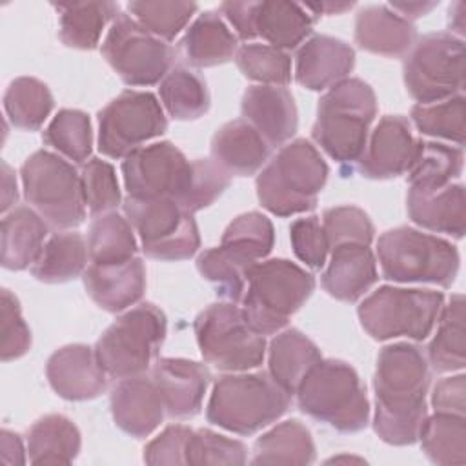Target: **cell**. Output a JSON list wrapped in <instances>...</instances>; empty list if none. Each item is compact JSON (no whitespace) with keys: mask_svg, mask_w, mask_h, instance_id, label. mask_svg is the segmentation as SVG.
Masks as SVG:
<instances>
[{"mask_svg":"<svg viewBox=\"0 0 466 466\" xmlns=\"http://www.w3.org/2000/svg\"><path fill=\"white\" fill-rule=\"evenodd\" d=\"M430 380V364L419 346L395 342L379 351L373 375V430L380 441L391 446H408L419 441L428 417Z\"/></svg>","mask_w":466,"mask_h":466,"instance_id":"cell-1","label":"cell"},{"mask_svg":"<svg viewBox=\"0 0 466 466\" xmlns=\"http://www.w3.org/2000/svg\"><path fill=\"white\" fill-rule=\"evenodd\" d=\"M377 116V96L360 78H346L329 87L317 104L311 137L340 166L360 160Z\"/></svg>","mask_w":466,"mask_h":466,"instance_id":"cell-2","label":"cell"},{"mask_svg":"<svg viewBox=\"0 0 466 466\" xmlns=\"http://www.w3.org/2000/svg\"><path fill=\"white\" fill-rule=\"evenodd\" d=\"M329 167L306 138L284 144L257 175V198L277 217L311 211L328 182Z\"/></svg>","mask_w":466,"mask_h":466,"instance_id":"cell-3","label":"cell"},{"mask_svg":"<svg viewBox=\"0 0 466 466\" xmlns=\"http://www.w3.org/2000/svg\"><path fill=\"white\" fill-rule=\"evenodd\" d=\"M291 404V395L269 375L231 373L213 384L208 400V422L238 435H253L280 419Z\"/></svg>","mask_w":466,"mask_h":466,"instance_id":"cell-4","label":"cell"},{"mask_svg":"<svg viewBox=\"0 0 466 466\" xmlns=\"http://www.w3.org/2000/svg\"><path fill=\"white\" fill-rule=\"evenodd\" d=\"M299 410L340 433L368 426L366 386L353 366L339 359H320L295 391Z\"/></svg>","mask_w":466,"mask_h":466,"instance_id":"cell-5","label":"cell"},{"mask_svg":"<svg viewBox=\"0 0 466 466\" xmlns=\"http://www.w3.org/2000/svg\"><path fill=\"white\" fill-rule=\"evenodd\" d=\"M315 291V277L288 258L257 262L242 297V311L260 335L280 331Z\"/></svg>","mask_w":466,"mask_h":466,"instance_id":"cell-6","label":"cell"},{"mask_svg":"<svg viewBox=\"0 0 466 466\" xmlns=\"http://www.w3.org/2000/svg\"><path fill=\"white\" fill-rule=\"evenodd\" d=\"M382 277L393 282L437 284L450 288L459 273L457 248L435 235L410 226L384 231L377 240Z\"/></svg>","mask_w":466,"mask_h":466,"instance_id":"cell-7","label":"cell"},{"mask_svg":"<svg viewBox=\"0 0 466 466\" xmlns=\"http://www.w3.org/2000/svg\"><path fill=\"white\" fill-rule=\"evenodd\" d=\"M167 331V319L160 308L142 302L107 326L95 344L104 371L113 379L144 375L158 359Z\"/></svg>","mask_w":466,"mask_h":466,"instance_id":"cell-8","label":"cell"},{"mask_svg":"<svg viewBox=\"0 0 466 466\" xmlns=\"http://www.w3.org/2000/svg\"><path fill=\"white\" fill-rule=\"evenodd\" d=\"M27 204L53 228H76L86 218L82 180L76 167L53 151H35L20 167Z\"/></svg>","mask_w":466,"mask_h":466,"instance_id":"cell-9","label":"cell"},{"mask_svg":"<svg viewBox=\"0 0 466 466\" xmlns=\"http://www.w3.org/2000/svg\"><path fill=\"white\" fill-rule=\"evenodd\" d=\"M442 306L441 291L380 286L359 304L357 315L364 331L375 340L395 337L424 340L433 331Z\"/></svg>","mask_w":466,"mask_h":466,"instance_id":"cell-10","label":"cell"},{"mask_svg":"<svg viewBox=\"0 0 466 466\" xmlns=\"http://www.w3.org/2000/svg\"><path fill=\"white\" fill-rule=\"evenodd\" d=\"M202 359L218 371H248L262 364L266 339L255 331L235 302H215L193 320Z\"/></svg>","mask_w":466,"mask_h":466,"instance_id":"cell-11","label":"cell"},{"mask_svg":"<svg viewBox=\"0 0 466 466\" xmlns=\"http://www.w3.org/2000/svg\"><path fill=\"white\" fill-rule=\"evenodd\" d=\"M402 78L417 104H435L462 95L464 40L446 31L422 35L404 56Z\"/></svg>","mask_w":466,"mask_h":466,"instance_id":"cell-12","label":"cell"},{"mask_svg":"<svg viewBox=\"0 0 466 466\" xmlns=\"http://www.w3.org/2000/svg\"><path fill=\"white\" fill-rule=\"evenodd\" d=\"M124 213L140 237L142 251L155 260H186L200 248L193 213L169 197L124 200Z\"/></svg>","mask_w":466,"mask_h":466,"instance_id":"cell-13","label":"cell"},{"mask_svg":"<svg viewBox=\"0 0 466 466\" xmlns=\"http://www.w3.org/2000/svg\"><path fill=\"white\" fill-rule=\"evenodd\" d=\"M100 51L124 84L140 87L162 82L175 60V49L167 42L122 11L111 22Z\"/></svg>","mask_w":466,"mask_h":466,"instance_id":"cell-14","label":"cell"},{"mask_svg":"<svg viewBox=\"0 0 466 466\" xmlns=\"http://www.w3.org/2000/svg\"><path fill=\"white\" fill-rule=\"evenodd\" d=\"M167 129V118L149 91L126 89L98 111V151L109 158H126Z\"/></svg>","mask_w":466,"mask_h":466,"instance_id":"cell-15","label":"cell"},{"mask_svg":"<svg viewBox=\"0 0 466 466\" xmlns=\"http://www.w3.org/2000/svg\"><path fill=\"white\" fill-rule=\"evenodd\" d=\"M218 11L233 25L237 38L253 40L262 36L268 46L282 51L302 44L317 22L304 4L295 2H222Z\"/></svg>","mask_w":466,"mask_h":466,"instance_id":"cell-16","label":"cell"},{"mask_svg":"<svg viewBox=\"0 0 466 466\" xmlns=\"http://www.w3.org/2000/svg\"><path fill=\"white\" fill-rule=\"evenodd\" d=\"M191 160L167 140L142 146L122 160V177L127 197L177 200L186 187Z\"/></svg>","mask_w":466,"mask_h":466,"instance_id":"cell-17","label":"cell"},{"mask_svg":"<svg viewBox=\"0 0 466 466\" xmlns=\"http://www.w3.org/2000/svg\"><path fill=\"white\" fill-rule=\"evenodd\" d=\"M417 140L411 124L402 115H386L379 120L366 149L357 162L359 173L371 180H386L404 175L413 160Z\"/></svg>","mask_w":466,"mask_h":466,"instance_id":"cell-18","label":"cell"},{"mask_svg":"<svg viewBox=\"0 0 466 466\" xmlns=\"http://www.w3.org/2000/svg\"><path fill=\"white\" fill-rule=\"evenodd\" d=\"M151 379L160 393L166 413L171 419H191L202 408L211 371L197 360L162 357L155 360Z\"/></svg>","mask_w":466,"mask_h":466,"instance_id":"cell-19","label":"cell"},{"mask_svg":"<svg viewBox=\"0 0 466 466\" xmlns=\"http://www.w3.org/2000/svg\"><path fill=\"white\" fill-rule=\"evenodd\" d=\"M46 377L53 391L66 400H91L107 390V373L95 348L87 344H67L56 350L47 359Z\"/></svg>","mask_w":466,"mask_h":466,"instance_id":"cell-20","label":"cell"},{"mask_svg":"<svg viewBox=\"0 0 466 466\" xmlns=\"http://www.w3.org/2000/svg\"><path fill=\"white\" fill-rule=\"evenodd\" d=\"M240 113L271 147H282L299 127L295 98L282 86H249L242 95Z\"/></svg>","mask_w":466,"mask_h":466,"instance_id":"cell-21","label":"cell"},{"mask_svg":"<svg viewBox=\"0 0 466 466\" xmlns=\"http://www.w3.org/2000/svg\"><path fill=\"white\" fill-rule=\"evenodd\" d=\"M109 406L116 428L135 439L151 435L166 415L160 393L146 375L120 379L111 390Z\"/></svg>","mask_w":466,"mask_h":466,"instance_id":"cell-22","label":"cell"},{"mask_svg":"<svg viewBox=\"0 0 466 466\" xmlns=\"http://www.w3.org/2000/svg\"><path fill=\"white\" fill-rule=\"evenodd\" d=\"M355 66V49L340 38L315 35L295 55V80L309 89L322 91L346 80Z\"/></svg>","mask_w":466,"mask_h":466,"instance_id":"cell-23","label":"cell"},{"mask_svg":"<svg viewBox=\"0 0 466 466\" xmlns=\"http://www.w3.org/2000/svg\"><path fill=\"white\" fill-rule=\"evenodd\" d=\"M91 300L109 313L135 306L146 291V266L142 258L118 264H89L82 275Z\"/></svg>","mask_w":466,"mask_h":466,"instance_id":"cell-24","label":"cell"},{"mask_svg":"<svg viewBox=\"0 0 466 466\" xmlns=\"http://www.w3.org/2000/svg\"><path fill=\"white\" fill-rule=\"evenodd\" d=\"M353 38L364 51L399 58L413 47L417 29L390 5L373 4L357 11Z\"/></svg>","mask_w":466,"mask_h":466,"instance_id":"cell-25","label":"cell"},{"mask_svg":"<svg viewBox=\"0 0 466 466\" xmlns=\"http://www.w3.org/2000/svg\"><path fill=\"white\" fill-rule=\"evenodd\" d=\"M271 146L244 120L235 118L220 126L211 137V160L229 177L255 175L269 158Z\"/></svg>","mask_w":466,"mask_h":466,"instance_id":"cell-26","label":"cell"},{"mask_svg":"<svg viewBox=\"0 0 466 466\" xmlns=\"http://www.w3.org/2000/svg\"><path fill=\"white\" fill-rule=\"evenodd\" d=\"M406 208L410 218L430 231L462 238L466 231L464 186L446 184L435 189H408Z\"/></svg>","mask_w":466,"mask_h":466,"instance_id":"cell-27","label":"cell"},{"mask_svg":"<svg viewBox=\"0 0 466 466\" xmlns=\"http://www.w3.org/2000/svg\"><path fill=\"white\" fill-rule=\"evenodd\" d=\"M331 251L320 282L326 293L342 302H357L377 280V258L370 246L342 244Z\"/></svg>","mask_w":466,"mask_h":466,"instance_id":"cell-28","label":"cell"},{"mask_svg":"<svg viewBox=\"0 0 466 466\" xmlns=\"http://www.w3.org/2000/svg\"><path fill=\"white\" fill-rule=\"evenodd\" d=\"M238 49V38L218 11L200 13L178 42L180 58L191 67H213L229 62Z\"/></svg>","mask_w":466,"mask_h":466,"instance_id":"cell-29","label":"cell"},{"mask_svg":"<svg viewBox=\"0 0 466 466\" xmlns=\"http://www.w3.org/2000/svg\"><path fill=\"white\" fill-rule=\"evenodd\" d=\"M49 224L29 206H15L2 218V266L22 271L36 260L44 248Z\"/></svg>","mask_w":466,"mask_h":466,"instance_id":"cell-30","label":"cell"},{"mask_svg":"<svg viewBox=\"0 0 466 466\" xmlns=\"http://www.w3.org/2000/svg\"><path fill=\"white\" fill-rule=\"evenodd\" d=\"M322 359L317 344L297 328L277 333L268 350L269 375L289 393L295 395L311 368Z\"/></svg>","mask_w":466,"mask_h":466,"instance_id":"cell-31","label":"cell"},{"mask_svg":"<svg viewBox=\"0 0 466 466\" xmlns=\"http://www.w3.org/2000/svg\"><path fill=\"white\" fill-rule=\"evenodd\" d=\"M80 446L76 424L60 413L40 417L27 431V461L31 464H71L78 457Z\"/></svg>","mask_w":466,"mask_h":466,"instance_id":"cell-32","label":"cell"},{"mask_svg":"<svg viewBox=\"0 0 466 466\" xmlns=\"http://www.w3.org/2000/svg\"><path fill=\"white\" fill-rule=\"evenodd\" d=\"M58 16V36L64 46L91 51L100 44L104 27L113 22L120 7L115 2H73L55 5Z\"/></svg>","mask_w":466,"mask_h":466,"instance_id":"cell-33","label":"cell"},{"mask_svg":"<svg viewBox=\"0 0 466 466\" xmlns=\"http://www.w3.org/2000/svg\"><path fill=\"white\" fill-rule=\"evenodd\" d=\"M87 242L76 231H60L47 238L31 266V275L46 284L69 282L86 271Z\"/></svg>","mask_w":466,"mask_h":466,"instance_id":"cell-34","label":"cell"},{"mask_svg":"<svg viewBox=\"0 0 466 466\" xmlns=\"http://www.w3.org/2000/svg\"><path fill=\"white\" fill-rule=\"evenodd\" d=\"M464 297L451 295L437 319V331L426 348V360L435 373L461 371L466 364Z\"/></svg>","mask_w":466,"mask_h":466,"instance_id":"cell-35","label":"cell"},{"mask_svg":"<svg viewBox=\"0 0 466 466\" xmlns=\"http://www.w3.org/2000/svg\"><path fill=\"white\" fill-rule=\"evenodd\" d=\"M315 442L311 431L297 419L284 420L262 433L253 444L251 464H311Z\"/></svg>","mask_w":466,"mask_h":466,"instance_id":"cell-36","label":"cell"},{"mask_svg":"<svg viewBox=\"0 0 466 466\" xmlns=\"http://www.w3.org/2000/svg\"><path fill=\"white\" fill-rule=\"evenodd\" d=\"M464 153L459 146L417 140L406 182L413 189H435L450 184L462 173Z\"/></svg>","mask_w":466,"mask_h":466,"instance_id":"cell-37","label":"cell"},{"mask_svg":"<svg viewBox=\"0 0 466 466\" xmlns=\"http://www.w3.org/2000/svg\"><path fill=\"white\" fill-rule=\"evenodd\" d=\"M420 448L433 464H466V419L464 415L439 413L426 417L420 433Z\"/></svg>","mask_w":466,"mask_h":466,"instance_id":"cell-38","label":"cell"},{"mask_svg":"<svg viewBox=\"0 0 466 466\" xmlns=\"http://www.w3.org/2000/svg\"><path fill=\"white\" fill-rule=\"evenodd\" d=\"M162 106L175 120H197L209 109L206 80L186 66H173L158 87Z\"/></svg>","mask_w":466,"mask_h":466,"instance_id":"cell-39","label":"cell"},{"mask_svg":"<svg viewBox=\"0 0 466 466\" xmlns=\"http://www.w3.org/2000/svg\"><path fill=\"white\" fill-rule=\"evenodd\" d=\"M53 106L55 98L47 84L35 76L15 78L4 93L5 116L18 129H40L53 111Z\"/></svg>","mask_w":466,"mask_h":466,"instance_id":"cell-40","label":"cell"},{"mask_svg":"<svg viewBox=\"0 0 466 466\" xmlns=\"http://www.w3.org/2000/svg\"><path fill=\"white\" fill-rule=\"evenodd\" d=\"M87 251L93 264H118L131 260L138 251L133 226L115 211L95 217L89 224Z\"/></svg>","mask_w":466,"mask_h":466,"instance_id":"cell-41","label":"cell"},{"mask_svg":"<svg viewBox=\"0 0 466 466\" xmlns=\"http://www.w3.org/2000/svg\"><path fill=\"white\" fill-rule=\"evenodd\" d=\"M253 266L255 262L224 246L209 248L197 257L198 273L215 288L217 295L228 302H237L244 297Z\"/></svg>","mask_w":466,"mask_h":466,"instance_id":"cell-42","label":"cell"},{"mask_svg":"<svg viewBox=\"0 0 466 466\" xmlns=\"http://www.w3.org/2000/svg\"><path fill=\"white\" fill-rule=\"evenodd\" d=\"M42 140L67 160L76 164L87 162L93 151L89 115L80 109H60L44 129Z\"/></svg>","mask_w":466,"mask_h":466,"instance_id":"cell-43","label":"cell"},{"mask_svg":"<svg viewBox=\"0 0 466 466\" xmlns=\"http://www.w3.org/2000/svg\"><path fill=\"white\" fill-rule=\"evenodd\" d=\"M273 244V224L266 215L258 211H248L233 218L220 238V246L255 264L271 253Z\"/></svg>","mask_w":466,"mask_h":466,"instance_id":"cell-44","label":"cell"},{"mask_svg":"<svg viewBox=\"0 0 466 466\" xmlns=\"http://www.w3.org/2000/svg\"><path fill=\"white\" fill-rule=\"evenodd\" d=\"M410 116L415 127L422 135L455 142L459 147L464 146V137H466L464 95H455L448 100L435 102V104H415L411 107Z\"/></svg>","mask_w":466,"mask_h":466,"instance_id":"cell-45","label":"cell"},{"mask_svg":"<svg viewBox=\"0 0 466 466\" xmlns=\"http://www.w3.org/2000/svg\"><path fill=\"white\" fill-rule=\"evenodd\" d=\"M240 73L262 86H288L291 82V58L286 51L268 44H244L235 53Z\"/></svg>","mask_w":466,"mask_h":466,"instance_id":"cell-46","label":"cell"},{"mask_svg":"<svg viewBox=\"0 0 466 466\" xmlns=\"http://www.w3.org/2000/svg\"><path fill=\"white\" fill-rule=\"evenodd\" d=\"M127 11L149 33L164 42L173 40L198 11L193 2H129Z\"/></svg>","mask_w":466,"mask_h":466,"instance_id":"cell-47","label":"cell"},{"mask_svg":"<svg viewBox=\"0 0 466 466\" xmlns=\"http://www.w3.org/2000/svg\"><path fill=\"white\" fill-rule=\"evenodd\" d=\"M84 202L93 217L111 213L118 208L122 195L115 167L102 158L91 157L80 169Z\"/></svg>","mask_w":466,"mask_h":466,"instance_id":"cell-48","label":"cell"},{"mask_svg":"<svg viewBox=\"0 0 466 466\" xmlns=\"http://www.w3.org/2000/svg\"><path fill=\"white\" fill-rule=\"evenodd\" d=\"M231 177L222 171L211 158L191 160L189 177L177 202L189 213L211 206L229 186Z\"/></svg>","mask_w":466,"mask_h":466,"instance_id":"cell-49","label":"cell"},{"mask_svg":"<svg viewBox=\"0 0 466 466\" xmlns=\"http://www.w3.org/2000/svg\"><path fill=\"white\" fill-rule=\"evenodd\" d=\"M248 462V448L237 439H229L213 430H193L186 446V464H233Z\"/></svg>","mask_w":466,"mask_h":466,"instance_id":"cell-50","label":"cell"},{"mask_svg":"<svg viewBox=\"0 0 466 466\" xmlns=\"http://www.w3.org/2000/svg\"><path fill=\"white\" fill-rule=\"evenodd\" d=\"M322 229L328 240V249L342 244L370 246L375 235L373 222L357 206H335L322 213Z\"/></svg>","mask_w":466,"mask_h":466,"instance_id":"cell-51","label":"cell"},{"mask_svg":"<svg viewBox=\"0 0 466 466\" xmlns=\"http://www.w3.org/2000/svg\"><path fill=\"white\" fill-rule=\"evenodd\" d=\"M0 335V357L4 362L24 357L31 348V329L22 317L18 299L9 289H2Z\"/></svg>","mask_w":466,"mask_h":466,"instance_id":"cell-52","label":"cell"},{"mask_svg":"<svg viewBox=\"0 0 466 466\" xmlns=\"http://www.w3.org/2000/svg\"><path fill=\"white\" fill-rule=\"evenodd\" d=\"M289 240L295 257L311 269H320L328 257V240L322 229V222L317 215L302 217L291 222Z\"/></svg>","mask_w":466,"mask_h":466,"instance_id":"cell-53","label":"cell"},{"mask_svg":"<svg viewBox=\"0 0 466 466\" xmlns=\"http://www.w3.org/2000/svg\"><path fill=\"white\" fill-rule=\"evenodd\" d=\"M193 430L184 424H169L144 448V462L158 464H186V446Z\"/></svg>","mask_w":466,"mask_h":466,"instance_id":"cell-54","label":"cell"},{"mask_svg":"<svg viewBox=\"0 0 466 466\" xmlns=\"http://www.w3.org/2000/svg\"><path fill=\"white\" fill-rule=\"evenodd\" d=\"M431 406L439 413L464 415V411H466V377H464V373L441 379L433 388Z\"/></svg>","mask_w":466,"mask_h":466,"instance_id":"cell-55","label":"cell"},{"mask_svg":"<svg viewBox=\"0 0 466 466\" xmlns=\"http://www.w3.org/2000/svg\"><path fill=\"white\" fill-rule=\"evenodd\" d=\"M0 451H2V462L5 466L25 464L27 461V450H24L20 435L5 428L0 431Z\"/></svg>","mask_w":466,"mask_h":466,"instance_id":"cell-56","label":"cell"},{"mask_svg":"<svg viewBox=\"0 0 466 466\" xmlns=\"http://www.w3.org/2000/svg\"><path fill=\"white\" fill-rule=\"evenodd\" d=\"M439 2H391L390 7L408 22L428 15Z\"/></svg>","mask_w":466,"mask_h":466,"instance_id":"cell-57","label":"cell"},{"mask_svg":"<svg viewBox=\"0 0 466 466\" xmlns=\"http://www.w3.org/2000/svg\"><path fill=\"white\" fill-rule=\"evenodd\" d=\"M18 189H16V178L13 169L2 162V213L5 215L11 206L16 204Z\"/></svg>","mask_w":466,"mask_h":466,"instance_id":"cell-58","label":"cell"},{"mask_svg":"<svg viewBox=\"0 0 466 466\" xmlns=\"http://www.w3.org/2000/svg\"><path fill=\"white\" fill-rule=\"evenodd\" d=\"M448 27L450 35L462 38L466 31V4L462 0H457L448 9Z\"/></svg>","mask_w":466,"mask_h":466,"instance_id":"cell-59","label":"cell"},{"mask_svg":"<svg viewBox=\"0 0 466 466\" xmlns=\"http://www.w3.org/2000/svg\"><path fill=\"white\" fill-rule=\"evenodd\" d=\"M304 5L315 18H319L320 15H340L344 11H350L355 4L353 2H313Z\"/></svg>","mask_w":466,"mask_h":466,"instance_id":"cell-60","label":"cell"},{"mask_svg":"<svg viewBox=\"0 0 466 466\" xmlns=\"http://www.w3.org/2000/svg\"><path fill=\"white\" fill-rule=\"evenodd\" d=\"M331 462H364V459H360V457H348V455H337V457H333V459H329V461H326V464H331Z\"/></svg>","mask_w":466,"mask_h":466,"instance_id":"cell-61","label":"cell"}]
</instances>
